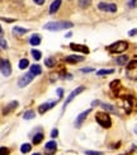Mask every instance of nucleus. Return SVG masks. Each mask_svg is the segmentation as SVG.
Instances as JSON below:
<instances>
[{
	"label": "nucleus",
	"mask_w": 137,
	"mask_h": 155,
	"mask_svg": "<svg viewBox=\"0 0 137 155\" xmlns=\"http://www.w3.org/2000/svg\"><path fill=\"white\" fill-rule=\"evenodd\" d=\"M0 155H9L8 147H0Z\"/></svg>",
	"instance_id": "cd10ccee"
},
{
	"label": "nucleus",
	"mask_w": 137,
	"mask_h": 155,
	"mask_svg": "<svg viewBox=\"0 0 137 155\" xmlns=\"http://www.w3.org/2000/svg\"><path fill=\"white\" fill-rule=\"evenodd\" d=\"M17 107H18V102H17V101H13V102H10L9 104L4 108L3 114H8V113H10L11 111H14V109H15Z\"/></svg>",
	"instance_id": "ddd939ff"
},
{
	"label": "nucleus",
	"mask_w": 137,
	"mask_h": 155,
	"mask_svg": "<svg viewBox=\"0 0 137 155\" xmlns=\"http://www.w3.org/2000/svg\"><path fill=\"white\" fill-rule=\"evenodd\" d=\"M90 112H91V108L86 109V111H84L83 113H80L79 116H77V118H76V121H75V126H76V127H77V126H80V125H81V122L86 118V116H88Z\"/></svg>",
	"instance_id": "9d476101"
},
{
	"label": "nucleus",
	"mask_w": 137,
	"mask_h": 155,
	"mask_svg": "<svg viewBox=\"0 0 137 155\" xmlns=\"http://www.w3.org/2000/svg\"><path fill=\"white\" fill-rule=\"evenodd\" d=\"M127 48H128V43L126 41H118L109 46V51L113 54H121L123 51H126Z\"/></svg>",
	"instance_id": "7ed1b4c3"
},
{
	"label": "nucleus",
	"mask_w": 137,
	"mask_h": 155,
	"mask_svg": "<svg viewBox=\"0 0 137 155\" xmlns=\"http://www.w3.org/2000/svg\"><path fill=\"white\" fill-rule=\"evenodd\" d=\"M60 5H61V0H55V2L52 3L51 6H50V13H51V14L56 13L58 10V8H60Z\"/></svg>",
	"instance_id": "2eb2a0df"
},
{
	"label": "nucleus",
	"mask_w": 137,
	"mask_h": 155,
	"mask_svg": "<svg viewBox=\"0 0 137 155\" xmlns=\"http://www.w3.org/2000/svg\"><path fill=\"white\" fill-rule=\"evenodd\" d=\"M86 4H90V2H80V5H86Z\"/></svg>",
	"instance_id": "e433bc0d"
},
{
	"label": "nucleus",
	"mask_w": 137,
	"mask_h": 155,
	"mask_svg": "<svg viewBox=\"0 0 137 155\" xmlns=\"http://www.w3.org/2000/svg\"><path fill=\"white\" fill-rule=\"evenodd\" d=\"M70 27H73L71 22H50L44 24L43 28L48 31H61V29H67Z\"/></svg>",
	"instance_id": "f257e3e1"
},
{
	"label": "nucleus",
	"mask_w": 137,
	"mask_h": 155,
	"mask_svg": "<svg viewBox=\"0 0 137 155\" xmlns=\"http://www.w3.org/2000/svg\"><path fill=\"white\" fill-rule=\"evenodd\" d=\"M114 70L113 69H109V70H99L96 74L98 75H108V74H113Z\"/></svg>",
	"instance_id": "bb28decb"
},
{
	"label": "nucleus",
	"mask_w": 137,
	"mask_h": 155,
	"mask_svg": "<svg viewBox=\"0 0 137 155\" xmlns=\"http://www.w3.org/2000/svg\"><path fill=\"white\" fill-rule=\"evenodd\" d=\"M0 33H2V27H0Z\"/></svg>",
	"instance_id": "58836bf2"
},
{
	"label": "nucleus",
	"mask_w": 137,
	"mask_h": 155,
	"mask_svg": "<svg viewBox=\"0 0 137 155\" xmlns=\"http://www.w3.org/2000/svg\"><path fill=\"white\" fill-rule=\"evenodd\" d=\"M42 73V69L40 65H32L31 66V74H33V75H40Z\"/></svg>",
	"instance_id": "f3484780"
},
{
	"label": "nucleus",
	"mask_w": 137,
	"mask_h": 155,
	"mask_svg": "<svg viewBox=\"0 0 137 155\" xmlns=\"http://www.w3.org/2000/svg\"><path fill=\"white\" fill-rule=\"evenodd\" d=\"M33 74H25V75H23L22 78H19V80H18V87L19 88H24L25 85H28V84L33 80Z\"/></svg>",
	"instance_id": "0eeeda50"
},
{
	"label": "nucleus",
	"mask_w": 137,
	"mask_h": 155,
	"mask_svg": "<svg viewBox=\"0 0 137 155\" xmlns=\"http://www.w3.org/2000/svg\"><path fill=\"white\" fill-rule=\"evenodd\" d=\"M98 104H100V103L98 102V101H95V102H93V103H91V106H93V107H94V106H98Z\"/></svg>",
	"instance_id": "c9c22d12"
},
{
	"label": "nucleus",
	"mask_w": 137,
	"mask_h": 155,
	"mask_svg": "<svg viewBox=\"0 0 137 155\" xmlns=\"http://www.w3.org/2000/svg\"><path fill=\"white\" fill-rule=\"evenodd\" d=\"M33 2H34L36 4H38V5H42V4H44V0H33Z\"/></svg>",
	"instance_id": "72a5a7b5"
},
{
	"label": "nucleus",
	"mask_w": 137,
	"mask_h": 155,
	"mask_svg": "<svg viewBox=\"0 0 137 155\" xmlns=\"http://www.w3.org/2000/svg\"><path fill=\"white\" fill-rule=\"evenodd\" d=\"M0 71L4 76H9L11 74V68H10V62L8 60H2L0 61Z\"/></svg>",
	"instance_id": "423d86ee"
},
{
	"label": "nucleus",
	"mask_w": 137,
	"mask_h": 155,
	"mask_svg": "<svg viewBox=\"0 0 137 155\" xmlns=\"http://www.w3.org/2000/svg\"><path fill=\"white\" fill-rule=\"evenodd\" d=\"M56 147H57V145L55 141H50V143L46 144V151H47V154H52L56 151Z\"/></svg>",
	"instance_id": "4468645a"
},
{
	"label": "nucleus",
	"mask_w": 137,
	"mask_h": 155,
	"mask_svg": "<svg viewBox=\"0 0 137 155\" xmlns=\"http://www.w3.org/2000/svg\"><path fill=\"white\" fill-rule=\"evenodd\" d=\"M84 60L83 56H77V55H71V56H67L66 59H65V61L69 62V64H76V62H80Z\"/></svg>",
	"instance_id": "f8f14e48"
},
{
	"label": "nucleus",
	"mask_w": 137,
	"mask_h": 155,
	"mask_svg": "<svg viewBox=\"0 0 137 155\" xmlns=\"http://www.w3.org/2000/svg\"><path fill=\"white\" fill-rule=\"evenodd\" d=\"M106 111H109V112H113V113H117V109L113 107V106H110V104H107V103H102L100 104Z\"/></svg>",
	"instance_id": "6ab92c4d"
},
{
	"label": "nucleus",
	"mask_w": 137,
	"mask_h": 155,
	"mask_svg": "<svg viewBox=\"0 0 137 155\" xmlns=\"http://www.w3.org/2000/svg\"><path fill=\"white\" fill-rule=\"evenodd\" d=\"M81 71L83 73H91V71H94V69L93 68H86V69H81Z\"/></svg>",
	"instance_id": "c756f323"
},
{
	"label": "nucleus",
	"mask_w": 137,
	"mask_h": 155,
	"mask_svg": "<svg viewBox=\"0 0 137 155\" xmlns=\"http://www.w3.org/2000/svg\"><path fill=\"white\" fill-rule=\"evenodd\" d=\"M136 29H132V31H129V36H133V35H136Z\"/></svg>",
	"instance_id": "f704fd0d"
},
{
	"label": "nucleus",
	"mask_w": 137,
	"mask_h": 155,
	"mask_svg": "<svg viewBox=\"0 0 137 155\" xmlns=\"http://www.w3.org/2000/svg\"><path fill=\"white\" fill-rule=\"evenodd\" d=\"M56 106V102H50V103H44V104H41L40 107H38V112H40L41 114H43L44 112H47L48 109H51L52 107Z\"/></svg>",
	"instance_id": "1a4fd4ad"
},
{
	"label": "nucleus",
	"mask_w": 137,
	"mask_h": 155,
	"mask_svg": "<svg viewBox=\"0 0 137 155\" xmlns=\"http://www.w3.org/2000/svg\"><path fill=\"white\" fill-rule=\"evenodd\" d=\"M85 154L86 155H103V153H100V151H91V150H86Z\"/></svg>",
	"instance_id": "c85d7f7f"
},
{
	"label": "nucleus",
	"mask_w": 137,
	"mask_h": 155,
	"mask_svg": "<svg viewBox=\"0 0 137 155\" xmlns=\"http://www.w3.org/2000/svg\"><path fill=\"white\" fill-rule=\"evenodd\" d=\"M95 118L98 121V124H99L100 126H103L104 128H109L110 125H112V121H110V117L107 114V113H104V112H99V113H96L95 116Z\"/></svg>",
	"instance_id": "f03ea898"
},
{
	"label": "nucleus",
	"mask_w": 137,
	"mask_h": 155,
	"mask_svg": "<svg viewBox=\"0 0 137 155\" xmlns=\"http://www.w3.org/2000/svg\"><path fill=\"white\" fill-rule=\"evenodd\" d=\"M31 149H32L31 144H23V145L21 146V151H22L23 154H27L28 151H31Z\"/></svg>",
	"instance_id": "b1692460"
},
{
	"label": "nucleus",
	"mask_w": 137,
	"mask_h": 155,
	"mask_svg": "<svg viewBox=\"0 0 137 155\" xmlns=\"http://www.w3.org/2000/svg\"><path fill=\"white\" fill-rule=\"evenodd\" d=\"M98 8L103 12H110V13H114L117 12V5L116 4H106V3H100L98 5Z\"/></svg>",
	"instance_id": "6e6552de"
},
{
	"label": "nucleus",
	"mask_w": 137,
	"mask_h": 155,
	"mask_svg": "<svg viewBox=\"0 0 137 155\" xmlns=\"http://www.w3.org/2000/svg\"><path fill=\"white\" fill-rule=\"evenodd\" d=\"M0 46H2V48H6V42L4 40H0Z\"/></svg>",
	"instance_id": "7c9ffc66"
},
{
	"label": "nucleus",
	"mask_w": 137,
	"mask_h": 155,
	"mask_svg": "<svg viewBox=\"0 0 137 155\" xmlns=\"http://www.w3.org/2000/svg\"><path fill=\"white\" fill-rule=\"evenodd\" d=\"M44 64H46V66H48V68H54L55 64H56V60L54 57H48V59L44 60Z\"/></svg>",
	"instance_id": "aec40b11"
},
{
	"label": "nucleus",
	"mask_w": 137,
	"mask_h": 155,
	"mask_svg": "<svg viewBox=\"0 0 137 155\" xmlns=\"http://www.w3.org/2000/svg\"><path fill=\"white\" fill-rule=\"evenodd\" d=\"M28 29H25V28H21V27H14L13 28V33L14 35H24V33H27Z\"/></svg>",
	"instance_id": "a211bd4d"
},
{
	"label": "nucleus",
	"mask_w": 137,
	"mask_h": 155,
	"mask_svg": "<svg viewBox=\"0 0 137 155\" xmlns=\"http://www.w3.org/2000/svg\"><path fill=\"white\" fill-rule=\"evenodd\" d=\"M84 89H85V87H83V85H81V87H79V88H76L75 90H73V92L70 93V95H69L67 98H66V101H65V103H64V109L67 107V104H69V103H70L71 101H73V99L75 98L76 95H79L81 92H84Z\"/></svg>",
	"instance_id": "39448f33"
},
{
	"label": "nucleus",
	"mask_w": 137,
	"mask_h": 155,
	"mask_svg": "<svg viewBox=\"0 0 137 155\" xmlns=\"http://www.w3.org/2000/svg\"><path fill=\"white\" fill-rule=\"evenodd\" d=\"M70 48L74 50V51H80V52H84V54H89V48L84 45H76V43H71L70 45Z\"/></svg>",
	"instance_id": "9b49d317"
},
{
	"label": "nucleus",
	"mask_w": 137,
	"mask_h": 155,
	"mask_svg": "<svg viewBox=\"0 0 137 155\" xmlns=\"http://www.w3.org/2000/svg\"><path fill=\"white\" fill-rule=\"evenodd\" d=\"M42 140H43V135L42 134H37V135H34V137H33V144H40Z\"/></svg>",
	"instance_id": "393cba45"
},
{
	"label": "nucleus",
	"mask_w": 137,
	"mask_h": 155,
	"mask_svg": "<svg viewBox=\"0 0 137 155\" xmlns=\"http://www.w3.org/2000/svg\"><path fill=\"white\" fill-rule=\"evenodd\" d=\"M127 76L132 80H137V61L129 62L127 68Z\"/></svg>",
	"instance_id": "20e7f679"
},
{
	"label": "nucleus",
	"mask_w": 137,
	"mask_h": 155,
	"mask_svg": "<svg viewBox=\"0 0 137 155\" xmlns=\"http://www.w3.org/2000/svg\"><path fill=\"white\" fill-rule=\"evenodd\" d=\"M29 43L32 45V46H38V45L41 43V37L38 36V35H33V36L31 37Z\"/></svg>",
	"instance_id": "dca6fc26"
},
{
	"label": "nucleus",
	"mask_w": 137,
	"mask_h": 155,
	"mask_svg": "<svg viewBox=\"0 0 137 155\" xmlns=\"http://www.w3.org/2000/svg\"><path fill=\"white\" fill-rule=\"evenodd\" d=\"M34 116H36V113L29 109V111H27V112L23 114V118H24V120H32V118H34Z\"/></svg>",
	"instance_id": "4be33fe9"
},
{
	"label": "nucleus",
	"mask_w": 137,
	"mask_h": 155,
	"mask_svg": "<svg viewBox=\"0 0 137 155\" xmlns=\"http://www.w3.org/2000/svg\"><path fill=\"white\" fill-rule=\"evenodd\" d=\"M118 84H119L118 80H116V81H113V83H110V88H114L116 85H118Z\"/></svg>",
	"instance_id": "473e14b6"
},
{
	"label": "nucleus",
	"mask_w": 137,
	"mask_h": 155,
	"mask_svg": "<svg viewBox=\"0 0 137 155\" xmlns=\"http://www.w3.org/2000/svg\"><path fill=\"white\" fill-rule=\"evenodd\" d=\"M32 56H33V59H34V60H40L41 57H42V54H41V51L33 50V51H32Z\"/></svg>",
	"instance_id": "a878e982"
},
{
	"label": "nucleus",
	"mask_w": 137,
	"mask_h": 155,
	"mask_svg": "<svg viewBox=\"0 0 137 155\" xmlns=\"http://www.w3.org/2000/svg\"><path fill=\"white\" fill-rule=\"evenodd\" d=\"M57 135H58V131H57V130H56V128H55V130H54V131H52V132H51V136H52V137H56V136H57Z\"/></svg>",
	"instance_id": "2f4dec72"
},
{
	"label": "nucleus",
	"mask_w": 137,
	"mask_h": 155,
	"mask_svg": "<svg viewBox=\"0 0 137 155\" xmlns=\"http://www.w3.org/2000/svg\"><path fill=\"white\" fill-rule=\"evenodd\" d=\"M28 65H29V62H28V60H27V59H22L21 61H19V69H22V70L27 69V68H28Z\"/></svg>",
	"instance_id": "5701e85b"
},
{
	"label": "nucleus",
	"mask_w": 137,
	"mask_h": 155,
	"mask_svg": "<svg viewBox=\"0 0 137 155\" xmlns=\"http://www.w3.org/2000/svg\"><path fill=\"white\" fill-rule=\"evenodd\" d=\"M127 62H128V56H126V55L119 56L118 59H117V64H119V65H125Z\"/></svg>",
	"instance_id": "412c9836"
},
{
	"label": "nucleus",
	"mask_w": 137,
	"mask_h": 155,
	"mask_svg": "<svg viewBox=\"0 0 137 155\" xmlns=\"http://www.w3.org/2000/svg\"><path fill=\"white\" fill-rule=\"evenodd\" d=\"M33 155H42V154H40V153H36V154H33Z\"/></svg>",
	"instance_id": "4c0bfd02"
}]
</instances>
